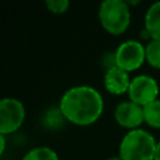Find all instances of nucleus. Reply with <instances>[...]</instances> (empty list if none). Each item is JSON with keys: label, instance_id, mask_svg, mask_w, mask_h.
<instances>
[{"label": "nucleus", "instance_id": "f257e3e1", "mask_svg": "<svg viewBox=\"0 0 160 160\" xmlns=\"http://www.w3.org/2000/svg\"><path fill=\"white\" fill-rule=\"evenodd\" d=\"M59 108L66 121L79 126H88L98 121L101 116L104 100L95 88L78 85L62 94Z\"/></svg>", "mask_w": 160, "mask_h": 160}, {"label": "nucleus", "instance_id": "f03ea898", "mask_svg": "<svg viewBox=\"0 0 160 160\" xmlns=\"http://www.w3.org/2000/svg\"><path fill=\"white\" fill-rule=\"evenodd\" d=\"M158 141L149 131L139 128L129 130L120 141L121 160H154Z\"/></svg>", "mask_w": 160, "mask_h": 160}, {"label": "nucleus", "instance_id": "7ed1b4c3", "mask_svg": "<svg viewBox=\"0 0 160 160\" xmlns=\"http://www.w3.org/2000/svg\"><path fill=\"white\" fill-rule=\"evenodd\" d=\"M99 21L111 35L125 32L131 21L130 5L124 0H105L99 6Z\"/></svg>", "mask_w": 160, "mask_h": 160}, {"label": "nucleus", "instance_id": "20e7f679", "mask_svg": "<svg viewBox=\"0 0 160 160\" xmlns=\"http://www.w3.org/2000/svg\"><path fill=\"white\" fill-rule=\"evenodd\" d=\"M115 55V65L128 72L135 71L146 61L145 58V46L139 40H125L122 41L116 50Z\"/></svg>", "mask_w": 160, "mask_h": 160}, {"label": "nucleus", "instance_id": "39448f33", "mask_svg": "<svg viewBox=\"0 0 160 160\" xmlns=\"http://www.w3.org/2000/svg\"><path fill=\"white\" fill-rule=\"evenodd\" d=\"M25 120L24 104L15 98L0 101V135H9L20 129Z\"/></svg>", "mask_w": 160, "mask_h": 160}, {"label": "nucleus", "instance_id": "423d86ee", "mask_svg": "<svg viewBox=\"0 0 160 160\" xmlns=\"http://www.w3.org/2000/svg\"><path fill=\"white\" fill-rule=\"evenodd\" d=\"M128 95L129 100L144 108L159 99V85L152 76L141 74L131 79Z\"/></svg>", "mask_w": 160, "mask_h": 160}, {"label": "nucleus", "instance_id": "0eeeda50", "mask_svg": "<svg viewBox=\"0 0 160 160\" xmlns=\"http://www.w3.org/2000/svg\"><path fill=\"white\" fill-rule=\"evenodd\" d=\"M114 119L118 125L125 129H129V130L139 129L140 125L145 122L144 108L132 102L131 100L121 101L115 106Z\"/></svg>", "mask_w": 160, "mask_h": 160}, {"label": "nucleus", "instance_id": "6e6552de", "mask_svg": "<svg viewBox=\"0 0 160 160\" xmlns=\"http://www.w3.org/2000/svg\"><path fill=\"white\" fill-rule=\"evenodd\" d=\"M131 79L129 72L114 66L105 71L104 74V88L108 92L112 95H122L129 91Z\"/></svg>", "mask_w": 160, "mask_h": 160}, {"label": "nucleus", "instance_id": "1a4fd4ad", "mask_svg": "<svg viewBox=\"0 0 160 160\" xmlns=\"http://www.w3.org/2000/svg\"><path fill=\"white\" fill-rule=\"evenodd\" d=\"M144 29L151 40L160 41V1H155L148 8L144 18Z\"/></svg>", "mask_w": 160, "mask_h": 160}, {"label": "nucleus", "instance_id": "9d476101", "mask_svg": "<svg viewBox=\"0 0 160 160\" xmlns=\"http://www.w3.org/2000/svg\"><path fill=\"white\" fill-rule=\"evenodd\" d=\"M21 160H59V155L49 146H36L29 150Z\"/></svg>", "mask_w": 160, "mask_h": 160}, {"label": "nucleus", "instance_id": "9b49d317", "mask_svg": "<svg viewBox=\"0 0 160 160\" xmlns=\"http://www.w3.org/2000/svg\"><path fill=\"white\" fill-rule=\"evenodd\" d=\"M144 119L149 126L160 129V99L144 106Z\"/></svg>", "mask_w": 160, "mask_h": 160}, {"label": "nucleus", "instance_id": "f8f14e48", "mask_svg": "<svg viewBox=\"0 0 160 160\" xmlns=\"http://www.w3.org/2000/svg\"><path fill=\"white\" fill-rule=\"evenodd\" d=\"M145 58H146V62L151 68L160 69V41L159 40H150L145 45Z\"/></svg>", "mask_w": 160, "mask_h": 160}, {"label": "nucleus", "instance_id": "ddd939ff", "mask_svg": "<svg viewBox=\"0 0 160 160\" xmlns=\"http://www.w3.org/2000/svg\"><path fill=\"white\" fill-rule=\"evenodd\" d=\"M64 121H66V119L64 118L60 108L49 109L44 115V124L50 129H56V128L61 126L64 124Z\"/></svg>", "mask_w": 160, "mask_h": 160}, {"label": "nucleus", "instance_id": "4468645a", "mask_svg": "<svg viewBox=\"0 0 160 160\" xmlns=\"http://www.w3.org/2000/svg\"><path fill=\"white\" fill-rule=\"evenodd\" d=\"M45 5L50 12L60 15V14H64L68 11V9L70 6V1H68V0H46Z\"/></svg>", "mask_w": 160, "mask_h": 160}, {"label": "nucleus", "instance_id": "2eb2a0df", "mask_svg": "<svg viewBox=\"0 0 160 160\" xmlns=\"http://www.w3.org/2000/svg\"><path fill=\"white\" fill-rule=\"evenodd\" d=\"M0 154H4L5 152V144H6V139H5V135H0Z\"/></svg>", "mask_w": 160, "mask_h": 160}, {"label": "nucleus", "instance_id": "dca6fc26", "mask_svg": "<svg viewBox=\"0 0 160 160\" xmlns=\"http://www.w3.org/2000/svg\"><path fill=\"white\" fill-rule=\"evenodd\" d=\"M154 160H160V140L156 144V151H155V159Z\"/></svg>", "mask_w": 160, "mask_h": 160}, {"label": "nucleus", "instance_id": "f3484780", "mask_svg": "<svg viewBox=\"0 0 160 160\" xmlns=\"http://www.w3.org/2000/svg\"><path fill=\"white\" fill-rule=\"evenodd\" d=\"M106 160H121V158L120 156H112V158H109Z\"/></svg>", "mask_w": 160, "mask_h": 160}]
</instances>
